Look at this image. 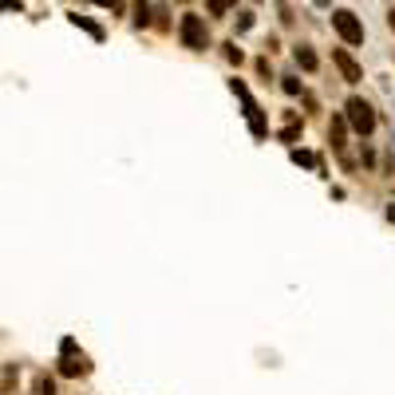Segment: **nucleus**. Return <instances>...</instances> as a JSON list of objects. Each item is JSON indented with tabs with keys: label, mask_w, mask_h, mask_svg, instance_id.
Segmentation results:
<instances>
[{
	"label": "nucleus",
	"mask_w": 395,
	"mask_h": 395,
	"mask_svg": "<svg viewBox=\"0 0 395 395\" xmlns=\"http://www.w3.org/2000/svg\"><path fill=\"white\" fill-rule=\"evenodd\" d=\"M344 119H348V127H352L360 138H368L371 130H376V111H371V103L360 99V95H352V99L344 103Z\"/></svg>",
	"instance_id": "f257e3e1"
},
{
	"label": "nucleus",
	"mask_w": 395,
	"mask_h": 395,
	"mask_svg": "<svg viewBox=\"0 0 395 395\" xmlns=\"http://www.w3.org/2000/svg\"><path fill=\"white\" fill-rule=\"evenodd\" d=\"M178 36H182V43H186L190 52H206V48H210V28H206V20L194 16V12H186V16H182Z\"/></svg>",
	"instance_id": "f03ea898"
},
{
	"label": "nucleus",
	"mask_w": 395,
	"mask_h": 395,
	"mask_svg": "<svg viewBox=\"0 0 395 395\" xmlns=\"http://www.w3.org/2000/svg\"><path fill=\"white\" fill-rule=\"evenodd\" d=\"M332 28L340 32V40H344V43H364V24L356 20V12L336 9V12H332Z\"/></svg>",
	"instance_id": "7ed1b4c3"
},
{
	"label": "nucleus",
	"mask_w": 395,
	"mask_h": 395,
	"mask_svg": "<svg viewBox=\"0 0 395 395\" xmlns=\"http://www.w3.org/2000/svg\"><path fill=\"white\" fill-rule=\"evenodd\" d=\"M241 103H245V119H250V130L253 138H269V123H265V111L253 103V95H241Z\"/></svg>",
	"instance_id": "20e7f679"
},
{
	"label": "nucleus",
	"mask_w": 395,
	"mask_h": 395,
	"mask_svg": "<svg viewBox=\"0 0 395 395\" xmlns=\"http://www.w3.org/2000/svg\"><path fill=\"white\" fill-rule=\"evenodd\" d=\"M332 63L340 68V76H344V83H360L364 79V71H360V63L352 60V56L344 52V48H332Z\"/></svg>",
	"instance_id": "39448f33"
},
{
	"label": "nucleus",
	"mask_w": 395,
	"mask_h": 395,
	"mask_svg": "<svg viewBox=\"0 0 395 395\" xmlns=\"http://www.w3.org/2000/svg\"><path fill=\"white\" fill-rule=\"evenodd\" d=\"M87 368H91V364H87L83 356H71V352H63V364H60V371H63V376H83Z\"/></svg>",
	"instance_id": "423d86ee"
},
{
	"label": "nucleus",
	"mask_w": 395,
	"mask_h": 395,
	"mask_svg": "<svg viewBox=\"0 0 395 395\" xmlns=\"http://www.w3.org/2000/svg\"><path fill=\"white\" fill-rule=\"evenodd\" d=\"M292 56H297V63H301L304 71H317V52H312V48L297 43V48H292Z\"/></svg>",
	"instance_id": "0eeeda50"
},
{
	"label": "nucleus",
	"mask_w": 395,
	"mask_h": 395,
	"mask_svg": "<svg viewBox=\"0 0 395 395\" xmlns=\"http://www.w3.org/2000/svg\"><path fill=\"white\" fill-rule=\"evenodd\" d=\"M344 123L348 119H332V127H328V143H332L336 150H344Z\"/></svg>",
	"instance_id": "6e6552de"
},
{
	"label": "nucleus",
	"mask_w": 395,
	"mask_h": 395,
	"mask_svg": "<svg viewBox=\"0 0 395 395\" xmlns=\"http://www.w3.org/2000/svg\"><path fill=\"white\" fill-rule=\"evenodd\" d=\"M130 20H135V28H146L150 24V4H146V0H135V16Z\"/></svg>",
	"instance_id": "1a4fd4ad"
},
{
	"label": "nucleus",
	"mask_w": 395,
	"mask_h": 395,
	"mask_svg": "<svg viewBox=\"0 0 395 395\" xmlns=\"http://www.w3.org/2000/svg\"><path fill=\"white\" fill-rule=\"evenodd\" d=\"M71 24H76V28H87V32L95 36V40H103V28H99V24H91V20H87V16H79V12L71 16Z\"/></svg>",
	"instance_id": "9d476101"
},
{
	"label": "nucleus",
	"mask_w": 395,
	"mask_h": 395,
	"mask_svg": "<svg viewBox=\"0 0 395 395\" xmlns=\"http://www.w3.org/2000/svg\"><path fill=\"white\" fill-rule=\"evenodd\" d=\"M292 163L297 166H320V158L309 155V150H292Z\"/></svg>",
	"instance_id": "9b49d317"
},
{
	"label": "nucleus",
	"mask_w": 395,
	"mask_h": 395,
	"mask_svg": "<svg viewBox=\"0 0 395 395\" xmlns=\"http://www.w3.org/2000/svg\"><path fill=\"white\" fill-rule=\"evenodd\" d=\"M233 0H206V9H210V16H225V9H230Z\"/></svg>",
	"instance_id": "f8f14e48"
},
{
	"label": "nucleus",
	"mask_w": 395,
	"mask_h": 395,
	"mask_svg": "<svg viewBox=\"0 0 395 395\" xmlns=\"http://www.w3.org/2000/svg\"><path fill=\"white\" fill-rule=\"evenodd\" d=\"M281 87H284V95H301V79H297V76H284Z\"/></svg>",
	"instance_id": "ddd939ff"
},
{
	"label": "nucleus",
	"mask_w": 395,
	"mask_h": 395,
	"mask_svg": "<svg viewBox=\"0 0 395 395\" xmlns=\"http://www.w3.org/2000/svg\"><path fill=\"white\" fill-rule=\"evenodd\" d=\"M36 391H40V395H56V384L48 376H40V379H36Z\"/></svg>",
	"instance_id": "4468645a"
},
{
	"label": "nucleus",
	"mask_w": 395,
	"mask_h": 395,
	"mask_svg": "<svg viewBox=\"0 0 395 395\" xmlns=\"http://www.w3.org/2000/svg\"><path fill=\"white\" fill-rule=\"evenodd\" d=\"M225 60H230V63H241L245 56H241V48H237V43H225Z\"/></svg>",
	"instance_id": "2eb2a0df"
},
{
	"label": "nucleus",
	"mask_w": 395,
	"mask_h": 395,
	"mask_svg": "<svg viewBox=\"0 0 395 395\" xmlns=\"http://www.w3.org/2000/svg\"><path fill=\"white\" fill-rule=\"evenodd\" d=\"M155 28H158V32H166V28H170V20H166V9H155Z\"/></svg>",
	"instance_id": "dca6fc26"
},
{
	"label": "nucleus",
	"mask_w": 395,
	"mask_h": 395,
	"mask_svg": "<svg viewBox=\"0 0 395 395\" xmlns=\"http://www.w3.org/2000/svg\"><path fill=\"white\" fill-rule=\"evenodd\" d=\"M245 28H253V12H237V32H245Z\"/></svg>",
	"instance_id": "f3484780"
},
{
	"label": "nucleus",
	"mask_w": 395,
	"mask_h": 395,
	"mask_svg": "<svg viewBox=\"0 0 395 395\" xmlns=\"http://www.w3.org/2000/svg\"><path fill=\"white\" fill-rule=\"evenodd\" d=\"M257 76L269 83V76H273V68H269V60H257Z\"/></svg>",
	"instance_id": "a211bd4d"
},
{
	"label": "nucleus",
	"mask_w": 395,
	"mask_h": 395,
	"mask_svg": "<svg viewBox=\"0 0 395 395\" xmlns=\"http://www.w3.org/2000/svg\"><path fill=\"white\" fill-rule=\"evenodd\" d=\"M277 9H281V24H292V9H289V4H277Z\"/></svg>",
	"instance_id": "6ab92c4d"
},
{
	"label": "nucleus",
	"mask_w": 395,
	"mask_h": 395,
	"mask_svg": "<svg viewBox=\"0 0 395 395\" xmlns=\"http://www.w3.org/2000/svg\"><path fill=\"white\" fill-rule=\"evenodd\" d=\"M4 9H9V12H20V0H4Z\"/></svg>",
	"instance_id": "aec40b11"
},
{
	"label": "nucleus",
	"mask_w": 395,
	"mask_h": 395,
	"mask_svg": "<svg viewBox=\"0 0 395 395\" xmlns=\"http://www.w3.org/2000/svg\"><path fill=\"white\" fill-rule=\"evenodd\" d=\"M387 24H391V32H395V9H391V12H387Z\"/></svg>",
	"instance_id": "412c9836"
},
{
	"label": "nucleus",
	"mask_w": 395,
	"mask_h": 395,
	"mask_svg": "<svg viewBox=\"0 0 395 395\" xmlns=\"http://www.w3.org/2000/svg\"><path fill=\"white\" fill-rule=\"evenodd\" d=\"M387 222H395V206H387Z\"/></svg>",
	"instance_id": "4be33fe9"
}]
</instances>
